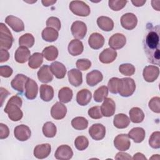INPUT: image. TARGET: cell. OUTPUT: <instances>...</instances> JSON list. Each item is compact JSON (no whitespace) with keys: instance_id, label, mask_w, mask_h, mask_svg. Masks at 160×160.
Wrapping results in <instances>:
<instances>
[{"instance_id":"6da1fadb","label":"cell","mask_w":160,"mask_h":160,"mask_svg":"<svg viewBox=\"0 0 160 160\" xmlns=\"http://www.w3.org/2000/svg\"><path fill=\"white\" fill-rule=\"evenodd\" d=\"M142 46L148 62L159 65L160 61V27L151 23L146 24L142 40Z\"/></svg>"},{"instance_id":"7a4b0ae2","label":"cell","mask_w":160,"mask_h":160,"mask_svg":"<svg viewBox=\"0 0 160 160\" xmlns=\"http://www.w3.org/2000/svg\"><path fill=\"white\" fill-rule=\"evenodd\" d=\"M22 104V99L18 95L12 96L8 101L4 111L11 121H18L22 119L23 116V112L21 110Z\"/></svg>"},{"instance_id":"3957f363","label":"cell","mask_w":160,"mask_h":160,"mask_svg":"<svg viewBox=\"0 0 160 160\" xmlns=\"http://www.w3.org/2000/svg\"><path fill=\"white\" fill-rule=\"evenodd\" d=\"M136 90V83L131 78H123L119 79L118 86V93L122 97H129L132 95Z\"/></svg>"},{"instance_id":"277c9868","label":"cell","mask_w":160,"mask_h":160,"mask_svg":"<svg viewBox=\"0 0 160 160\" xmlns=\"http://www.w3.org/2000/svg\"><path fill=\"white\" fill-rule=\"evenodd\" d=\"M14 38L8 28L2 22L0 23V48L9 49L12 45Z\"/></svg>"},{"instance_id":"5b68a950","label":"cell","mask_w":160,"mask_h":160,"mask_svg":"<svg viewBox=\"0 0 160 160\" xmlns=\"http://www.w3.org/2000/svg\"><path fill=\"white\" fill-rule=\"evenodd\" d=\"M69 9L76 16L86 17L90 14L89 6L82 1H72L69 4Z\"/></svg>"},{"instance_id":"8992f818","label":"cell","mask_w":160,"mask_h":160,"mask_svg":"<svg viewBox=\"0 0 160 160\" xmlns=\"http://www.w3.org/2000/svg\"><path fill=\"white\" fill-rule=\"evenodd\" d=\"M71 31L74 38L76 39H82L86 34L87 26L84 22L81 21H76L72 24Z\"/></svg>"},{"instance_id":"52a82bcc","label":"cell","mask_w":160,"mask_h":160,"mask_svg":"<svg viewBox=\"0 0 160 160\" xmlns=\"http://www.w3.org/2000/svg\"><path fill=\"white\" fill-rule=\"evenodd\" d=\"M137 24L138 18L133 13H125L121 18V24L125 29L132 30L136 28Z\"/></svg>"},{"instance_id":"ba28073f","label":"cell","mask_w":160,"mask_h":160,"mask_svg":"<svg viewBox=\"0 0 160 160\" xmlns=\"http://www.w3.org/2000/svg\"><path fill=\"white\" fill-rule=\"evenodd\" d=\"M128 135L126 134H120L115 137L114 139V147L120 151H126L131 146V141Z\"/></svg>"},{"instance_id":"9c48e42d","label":"cell","mask_w":160,"mask_h":160,"mask_svg":"<svg viewBox=\"0 0 160 160\" xmlns=\"http://www.w3.org/2000/svg\"><path fill=\"white\" fill-rule=\"evenodd\" d=\"M159 75V68L156 66H146L142 71L144 79L148 82H152L157 79Z\"/></svg>"},{"instance_id":"30bf717a","label":"cell","mask_w":160,"mask_h":160,"mask_svg":"<svg viewBox=\"0 0 160 160\" xmlns=\"http://www.w3.org/2000/svg\"><path fill=\"white\" fill-rule=\"evenodd\" d=\"M89 134L96 141L102 140L106 135V128L100 123L93 124L89 129Z\"/></svg>"},{"instance_id":"8fae6325","label":"cell","mask_w":160,"mask_h":160,"mask_svg":"<svg viewBox=\"0 0 160 160\" xmlns=\"http://www.w3.org/2000/svg\"><path fill=\"white\" fill-rule=\"evenodd\" d=\"M126 43L125 36L121 33H116L109 39L108 44L111 49L114 50L122 48Z\"/></svg>"},{"instance_id":"7c38bea8","label":"cell","mask_w":160,"mask_h":160,"mask_svg":"<svg viewBox=\"0 0 160 160\" xmlns=\"http://www.w3.org/2000/svg\"><path fill=\"white\" fill-rule=\"evenodd\" d=\"M31 135L30 128L24 124H20L15 127L14 129V137L20 141H27Z\"/></svg>"},{"instance_id":"4fadbf2b","label":"cell","mask_w":160,"mask_h":160,"mask_svg":"<svg viewBox=\"0 0 160 160\" xmlns=\"http://www.w3.org/2000/svg\"><path fill=\"white\" fill-rule=\"evenodd\" d=\"M101 111L103 116L111 117L115 113L116 104L110 98H106L101 106Z\"/></svg>"},{"instance_id":"5bb4252c","label":"cell","mask_w":160,"mask_h":160,"mask_svg":"<svg viewBox=\"0 0 160 160\" xmlns=\"http://www.w3.org/2000/svg\"><path fill=\"white\" fill-rule=\"evenodd\" d=\"M25 96L27 99L32 100L36 98L38 92V86L32 79L28 78L25 84Z\"/></svg>"},{"instance_id":"9a60e30c","label":"cell","mask_w":160,"mask_h":160,"mask_svg":"<svg viewBox=\"0 0 160 160\" xmlns=\"http://www.w3.org/2000/svg\"><path fill=\"white\" fill-rule=\"evenodd\" d=\"M73 152L70 146L62 144L59 146L54 154V157L59 160H68L72 158Z\"/></svg>"},{"instance_id":"2e32d148","label":"cell","mask_w":160,"mask_h":160,"mask_svg":"<svg viewBox=\"0 0 160 160\" xmlns=\"http://www.w3.org/2000/svg\"><path fill=\"white\" fill-rule=\"evenodd\" d=\"M67 113V108L61 102H56L51 108V115L52 118L56 120L63 119Z\"/></svg>"},{"instance_id":"e0dca14e","label":"cell","mask_w":160,"mask_h":160,"mask_svg":"<svg viewBox=\"0 0 160 160\" xmlns=\"http://www.w3.org/2000/svg\"><path fill=\"white\" fill-rule=\"evenodd\" d=\"M5 22L15 32H19L24 30L23 21L18 17L12 15L8 16L6 18Z\"/></svg>"},{"instance_id":"ac0fdd59","label":"cell","mask_w":160,"mask_h":160,"mask_svg":"<svg viewBox=\"0 0 160 160\" xmlns=\"http://www.w3.org/2000/svg\"><path fill=\"white\" fill-rule=\"evenodd\" d=\"M28 78V77L22 74H18L11 82V87L19 92L22 93Z\"/></svg>"},{"instance_id":"d6986e66","label":"cell","mask_w":160,"mask_h":160,"mask_svg":"<svg viewBox=\"0 0 160 160\" xmlns=\"http://www.w3.org/2000/svg\"><path fill=\"white\" fill-rule=\"evenodd\" d=\"M51 146L48 143L37 145L34 149V156L38 159L46 158L51 153Z\"/></svg>"},{"instance_id":"ffe728a7","label":"cell","mask_w":160,"mask_h":160,"mask_svg":"<svg viewBox=\"0 0 160 160\" xmlns=\"http://www.w3.org/2000/svg\"><path fill=\"white\" fill-rule=\"evenodd\" d=\"M39 81L43 83H48L53 79V74L51 72L50 66L43 65L39 69L37 73Z\"/></svg>"},{"instance_id":"44dd1931","label":"cell","mask_w":160,"mask_h":160,"mask_svg":"<svg viewBox=\"0 0 160 160\" xmlns=\"http://www.w3.org/2000/svg\"><path fill=\"white\" fill-rule=\"evenodd\" d=\"M118 53L116 50L109 48L104 49L99 56V61L104 64H109L112 62L117 58Z\"/></svg>"},{"instance_id":"7402d4cb","label":"cell","mask_w":160,"mask_h":160,"mask_svg":"<svg viewBox=\"0 0 160 160\" xmlns=\"http://www.w3.org/2000/svg\"><path fill=\"white\" fill-rule=\"evenodd\" d=\"M88 44L92 49H99L104 46V38L100 33L93 32L89 37Z\"/></svg>"},{"instance_id":"603a6c76","label":"cell","mask_w":160,"mask_h":160,"mask_svg":"<svg viewBox=\"0 0 160 160\" xmlns=\"http://www.w3.org/2000/svg\"><path fill=\"white\" fill-rule=\"evenodd\" d=\"M68 77L69 83L73 86L78 87L82 83V74L79 69L69 70L68 72Z\"/></svg>"},{"instance_id":"cb8c5ba5","label":"cell","mask_w":160,"mask_h":160,"mask_svg":"<svg viewBox=\"0 0 160 160\" xmlns=\"http://www.w3.org/2000/svg\"><path fill=\"white\" fill-rule=\"evenodd\" d=\"M31 52L26 47L19 46L16 51L14 54L15 61L21 64L25 63L30 58Z\"/></svg>"},{"instance_id":"d4e9b609","label":"cell","mask_w":160,"mask_h":160,"mask_svg":"<svg viewBox=\"0 0 160 160\" xmlns=\"http://www.w3.org/2000/svg\"><path fill=\"white\" fill-rule=\"evenodd\" d=\"M68 50L69 53L73 56L80 55L84 50L83 44L79 39H72L68 44Z\"/></svg>"},{"instance_id":"484cf974","label":"cell","mask_w":160,"mask_h":160,"mask_svg":"<svg viewBox=\"0 0 160 160\" xmlns=\"http://www.w3.org/2000/svg\"><path fill=\"white\" fill-rule=\"evenodd\" d=\"M50 68L52 73L58 79H62L66 74V68L65 66L58 61H54L51 64Z\"/></svg>"},{"instance_id":"4316f807","label":"cell","mask_w":160,"mask_h":160,"mask_svg":"<svg viewBox=\"0 0 160 160\" xmlns=\"http://www.w3.org/2000/svg\"><path fill=\"white\" fill-rule=\"evenodd\" d=\"M103 79L102 74L98 70H93L88 72L86 75V82L89 86H94L102 81Z\"/></svg>"},{"instance_id":"83f0119b","label":"cell","mask_w":160,"mask_h":160,"mask_svg":"<svg viewBox=\"0 0 160 160\" xmlns=\"http://www.w3.org/2000/svg\"><path fill=\"white\" fill-rule=\"evenodd\" d=\"M91 98V92L87 89H82L80 90L76 95V101L82 106L88 105L90 102Z\"/></svg>"},{"instance_id":"f1b7e54d","label":"cell","mask_w":160,"mask_h":160,"mask_svg":"<svg viewBox=\"0 0 160 160\" xmlns=\"http://www.w3.org/2000/svg\"><path fill=\"white\" fill-rule=\"evenodd\" d=\"M128 135V137L132 139L134 142L140 143L144 139L146 132L143 128L140 127H136L130 130Z\"/></svg>"},{"instance_id":"f546056e","label":"cell","mask_w":160,"mask_h":160,"mask_svg":"<svg viewBox=\"0 0 160 160\" xmlns=\"http://www.w3.org/2000/svg\"><path fill=\"white\" fill-rule=\"evenodd\" d=\"M39 93L41 99L45 101L49 102L54 98V89L53 88L49 85L41 84L39 88Z\"/></svg>"},{"instance_id":"4dcf8cb0","label":"cell","mask_w":160,"mask_h":160,"mask_svg":"<svg viewBox=\"0 0 160 160\" xmlns=\"http://www.w3.org/2000/svg\"><path fill=\"white\" fill-rule=\"evenodd\" d=\"M97 24L98 27L104 31H111L114 28V22L109 17L100 16L97 19Z\"/></svg>"},{"instance_id":"1f68e13d","label":"cell","mask_w":160,"mask_h":160,"mask_svg":"<svg viewBox=\"0 0 160 160\" xmlns=\"http://www.w3.org/2000/svg\"><path fill=\"white\" fill-rule=\"evenodd\" d=\"M130 124V119L127 115L123 113H119L114 117L113 124L118 129L126 128Z\"/></svg>"},{"instance_id":"d6a6232c","label":"cell","mask_w":160,"mask_h":160,"mask_svg":"<svg viewBox=\"0 0 160 160\" xmlns=\"http://www.w3.org/2000/svg\"><path fill=\"white\" fill-rule=\"evenodd\" d=\"M41 36L44 41L51 42L57 40L59 36V33L57 30L52 28L47 27L42 30Z\"/></svg>"},{"instance_id":"836d02e7","label":"cell","mask_w":160,"mask_h":160,"mask_svg":"<svg viewBox=\"0 0 160 160\" xmlns=\"http://www.w3.org/2000/svg\"><path fill=\"white\" fill-rule=\"evenodd\" d=\"M130 120L134 123H140L144 119V114L142 110L138 107L132 108L129 112Z\"/></svg>"},{"instance_id":"e575fe53","label":"cell","mask_w":160,"mask_h":160,"mask_svg":"<svg viewBox=\"0 0 160 160\" xmlns=\"http://www.w3.org/2000/svg\"><path fill=\"white\" fill-rule=\"evenodd\" d=\"M43 62V55L40 52H34L28 60V66L31 69H38Z\"/></svg>"},{"instance_id":"d590c367","label":"cell","mask_w":160,"mask_h":160,"mask_svg":"<svg viewBox=\"0 0 160 160\" xmlns=\"http://www.w3.org/2000/svg\"><path fill=\"white\" fill-rule=\"evenodd\" d=\"M42 54L46 60L49 61H54L58 56V49L54 46H49L42 50Z\"/></svg>"},{"instance_id":"8d00e7d4","label":"cell","mask_w":160,"mask_h":160,"mask_svg":"<svg viewBox=\"0 0 160 160\" xmlns=\"http://www.w3.org/2000/svg\"><path fill=\"white\" fill-rule=\"evenodd\" d=\"M72 96V91L68 87H63L58 92V98L62 103H68L71 101Z\"/></svg>"},{"instance_id":"74e56055","label":"cell","mask_w":160,"mask_h":160,"mask_svg":"<svg viewBox=\"0 0 160 160\" xmlns=\"http://www.w3.org/2000/svg\"><path fill=\"white\" fill-rule=\"evenodd\" d=\"M42 133L46 138H54L57 132V128L55 124L52 122H46L42 126Z\"/></svg>"},{"instance_id":"f35d334b","label":"cell","mask_w":160,"mask_h":160,"mask_svg":"<svg viewBox=\"0 0 160 160\" xmlns=\"http://www.w3.org/2000/svg\"><path fill=\"white\" fill-rule=\"evenodd\" d=\"M71 125L76 130H84L88 128V121L85 118L78 116L72 119Z\"/></svg>"},{"instance_id":"ab89813d","label":"cell","mask_w":160,"mask_h":160,"mask_svg":"<svg viewBox=\"0 0 160 160\" xmlns=\"http://www.w3.org/2000/svg\"><path fill=\"white\" fill-rule=\"evenodd\" d=\"M34 44V38L30 33H26L19 38V46L31 48Z\"/></svg>"},{"instance_id":"60d3db41","label":"cell","mask_w":160,"mask_h":160,"mask_svg":"<svg viewBox=\"0 0 160 160\" xmlns=\"http://www.w3.org/2000/svg\"><path fill=\"white\" fill-rule=\"evenodd\" d=\"M108 88L106 86L98 88L94 92V99L97 102H101L108 96Z\"/></svg>"},{"instance_id":"b9f144b4","label":"cell","mask_w":160,"mask_h":160,"mask_svg":"<svg viewBox=\"0 0 160 160\" xmlns=\"http://www.w3.org/2000/svg\"><path fill=\"white\" fill-rule=\"evenodd\" d=\"M89 145L88 139L84 136H78L74 141V146L79 151L85 150Z\"/></svg>"},{"instance_id":"7bdbcfd3","label":"cell","mask_w":160,"mask_h":160,"mask_svg":"<svg viewBox=\"0 0 160 160\" xmlns=\"http://www.w3.org/2000/svg\"><path fill=\"white\" fill-rule=\"evenodd\" d=\"M135 67L130 63H124L119 66V71L120 73L124 76H131L135 72Z\"/></svg>"},{"instance_id":"ee69618b","label":"cell","mask_w":160,"mask_h":160,"mask_svg":"<svg viewBox=\"0 0 160 160\" xmlns=\"http://www.w3.org/2000/svg\"><path fill=\"white\" fill-rule=\"evenodd\" d=\"M149 146L154 149H159L160 148V132L155 131L152 133L149 139Z\"/></svg>"},{"instance_id":"f6af8a7d","label":"cell","mask_w":160,"mask_h":160,"mask_svg":"<svg viewBox=\"0 0 160 160\" xmlns=\"http://www.w3.org/2000/svg\"><path fill=\"white\" fill-rule=\"evenodd\" d=\"M127 1L120 0H109L108 1L109 7L113 11H118L124 8L127 3Z\"/></svg>"},{"instance_id":"bcb514c9","label":"cell","mask_w":160,"mask_h":160,"mask_svg":"<svg viewBox=\"0 0 160 160\" xmlns=\"http://www.w3.org/2000/svg\"><path fill=\"white\" fill-rule=\"evenodd\" d=\"M148 106L149 109L156 113L160 112V98L156 96L152 98L148 102Z\"/></svg>"},{"instance_id":"7dc6e473","label":"cell","mask_w":160,"mask_h":160,"mask_svg":"<svg viewBox=\"0 0 160 160\" xmlns=\"http://www.w3.org/2000/svg\"><path fill=\"white\" fill-rule=\"evenodd\" d=\"M119 82V78H111L108 83V88L110 92L112 94L118 93V86Z\"/></svg>"},{"instance_id":"c3c4849f","label":"cell","mask_w":160,"mask_h":160,"mask_svg":"<svg viewBox=\"0 0 160 160\" xmlns=\"http://www.w3.org/2000/svg\"><path fill=\"white\" fill-rule=\"evenodd\" d=\"M46 26H47V27L52 28H53V29H56L58 31L61 29V24L60 20L58 18L51 16V17H49L47 19Z\"/></svg>"},{"instance_id":"681fc988","label":"cell","mask_w":160,"mask_h":160,"mask_svg":"<svg viewBox=\"0 0 160 160\" xmlns=\"http://www.w3.org/2000/svg\"><path fill=\"white\" fill-rule=\"evenodd\" d=\"M88 113L89 116L94 119H99L103 116L101 111V107L98 106H93L89 108Z\"/></svg>"},{"instance_id":"f907efd6","label":"cell","mask_w":160,"mask_h":160,"mask_svg":"<svg viewBox=\"0 0 160 160\" xmlns=\"http://www.w3.org/2000/svg\"><path fill=\"white\" fill-rule=\"evenodd\" d=\"M76 66L79 71H86L91 66V62L88 59H79L76 62Z\"/></svg>"},{"instance_id":"816d5d0a","label":"cell","mask_w":160,"mask_h":160,"mask_svg":"<svg viewBox=\"0 0 160 160\" xmlns=\"http://www.w3.org/2000/svg\"><path fill=\"white\" fill-rule=\"evenodd\" d=\"M13 72L12 69L9 66H1L0 67V75L3 78L10 77Z\"/></svg>"},{"instance_id":"f5cc1de1","label":"cell","mask_w":160,"mask_h":160,"mask_svg":"<svg viewBox=\"0 0 160 160\" xmlns=\"http://www.w3.org/2000/svg\"><path fill=\"white\" fill-rule=\"evenodd\" d=\"M9 129L8 127L3 123H0V139H6L9 136Z\"/></svg>"},{"instance_id":"db71d44e","label":"cell","mask_w":160,"mask_h":160,"mask_svg":"<svg viewBox=\"0 0 160 160\" xmlns=\"http://www.w3.org/2000/svg\"><path fill=\"white\" fill-rule=\"evenodd\" d=\"M9 58V54L7 49H1V58L0 62L2 63L7 61Z\"/></svg>"},{"instance_id":"11a10c76","label":"cell","mask_w":160,"mask_h":160,"mask_svg":"<svg viewBox=\"0 0 160 160\" xmlns=\"http://www.w3.org/2000/svg\"><path fill=\"white\" fill-rule=\"evenodd\" d=\"M115 159H132V158L128 153L119 152L116 154L115 156Z\"/></svg>"},{"instance_id":"9f6ffc18","label":"cell","mask_w":160,"mask_h":160,"mask_svg":"<svg viewBox=\"0 0 160 160\" xmlns=\"http://www.w3.org/2000/svg\"><path fill=\"white\" fill-rule=\"evenodd\" d=\"M0 91H1V106H2L3 101H4V99L7 98V96L9 94V92L6 89L3 88L2 87H1L0 88Z\"/></svg>"},{"instance_id":"6f0895ef","label":"cell","mask_w":160,"mask_h":160,"mask_svg":"<svg viewBox=\"0 0 160 160\" xmlns=\"http://www.w3.org/2000/svg\"><path fill=\"white\" fill-rule=\"evenodd\" d=\"M132 159H146V158L145 157V156L141 152H137L136 154H134L133 157L132 158Z\"/></svg>"},{"instance_id":"680465c9","label":"cell","mask_w":160,"mask_h":160,"mask_svg":"<svg viewBox=\"0 0 160 160\" xmlns=\"http://www.w3.org/2000/svg\"><path fill=\"white\" fill-rule=\"evenodd\" d=\"M146 1H131V2L134 4V6L136 7H140L142 6L145 3Z\"/></svg>"},{"instance_id":"91938a15","label":"cell","mask_w":160,"mask_h":160,"mask_svg":"<svg viewBox=\"0 0 160 160\" xmlns=\"http://www.w3.org/2000/svg\"><path fill=\"white\" fill-rule=\"evenodd\" d=\"M41 2L42 3L44 6L48 7V6H51V5L54 4V3H56V1H47V0H45V1H41Z\"/></svg>"}]
</instances>
